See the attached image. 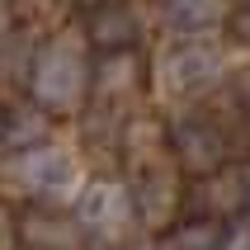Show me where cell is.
Wrapping results in <instances>:
<instances>
[{"label": "cell", "instance_id": "2", "mask_svg": "<svg viewBox=\"0 0 250 250\" xmlns=\"http://www.w3.org/2000/svg\"><path fill=\"white\" fill-rule=\"evenodd\" d=\"M5 175L33 198H81V161L66 146H28L5 166Z\"/></svg>", "mask_w": 250, "mask_h": 250}, {"label": "cell", "instance_id": "6", "mask_svg": "<svg viewBox=\"0 0 250 250\" xmlns=\"http://www.w3.org/2000/svg\"><path fill=\"white\" fill-rule=\"evenodd\" d=\"M90 38L104 42V47H127V42L137 38V14L127 10V5H99L90 14Z\"/></svg>", "mask_w": 250, "mask_h": 250}, {"label": "cell", "instance_id": "4", "mask_svg": "<svg viewBox=\"0 0 250 250\" xmlns=\"http://www.w3.org/2000/svg\"><path fill=\"white\" fill-rule=\"evenodd\" d=\"M76 217L90 231L113 236V231H123L132 222V194H127L123 184H113V180H95V184H85L81 198H76Z\"/></svg>", "mask_w": 250, "mask_h": 250}, {"label": "cell", "instance_id": "3", "mask_svg": "<svg viewBox=\"0 0 250 250\" xmlns=\"http://www.w3.org/2000/svg\"><path fill=\"white\" fill-rule=\"evenodd\" d=\"M156 76H161V90L166 95H180V99L184 95H203L222 76V52L212 42H203V38H189L175 52H166V62H161Z\"/></svg>", "mask_w": 250, "mask_h": 250}, {"label": "cell", "instance_id": "10", "mask_svg": "<svg viewBox=\"0 0 250 250\" xmlns=\"http://www.w3.org/2000/svg\"><path fill=\"white\" fill-rule=\"evenodd\" d=\"M5 28H10V14H5V5H0V42H5Z\"/></svg>", "mask_w": 250, "mask_h": 250}, {"label": "cell", "instance_id": "9", "mask_svg": "<svg viewBox=\"0 0 250 250\" xmlns=\"http://www.w3.org/2000/svg\"><path fill=\"white\" fill-rule=\"evenodd\" d=\"M14 246V231H10V217L0 212V250H10Z\"/></svg>", "mask_w": 250, "mask_h": 250}, {"label": "cell", "instance_id": "8", "mask_svg": "<svg viewBox=\"0 0 250 250\" xmlns=\"http://www.w3.org/2000/svg\"><path fill=\"white\" fill-rule=\"evenodd\" d=\"M222 250H250V217H246V222H236L222 236Z\"/></svg>", "mask_w": 250, "mask_h": 250}, {"label": "cell", "instance_id": "7", "mask_svg": "<svg viewBox=\"0 0 250 250\" xmlns=\"http://www.w3.org/2000/svg\"><path fill=\"white\" fill-rule=\"evenodd\" d=\"M180 250H222V236H217V227H194L180 236Z\"/></svg>", "mask_w": 250, "mask_h": 250}, {"label": "cell", "instance_id": "1", "mask_svg": "<svg viewBox=\"0 0 250 250\" xmlns=\"http://www.w3.org/2000/svg\"><path fill=\"white\" fill-rule=\"evenodd\" d=\"M85 85H90V66H85V52L76 38H52L33 57L28 90L42 109H76L85 99Z\"/></svg>", "mask_w": 250, "mask_h": 250}, {"label": "cell", "instance_id": "5", "mask_svg": "<svg viewBox=\"0 0 250 250\" xmlns=\"http://www.w3.org/2000/svg\"><path fill=\"white\" fill-rule=\"evenodd\" d=\"M161 19L180 38H203V33H212L227 19V0H166Z\"/></svg>", "mask_w": 250, "mask_h": 250}, {"label": "cell", "instance_id": "11", "mask_svg": "<svg viewBox=\"0 0 250 250\" xmlns=\"http://www.w3.org/2000/svg\"><path fill=\"white\" fill-rule=\"evenodd\" d=\"M246 194H250V170H246Z\"/></svg>", "mask_w": 250, "mask_h": 250}]
</instances>
